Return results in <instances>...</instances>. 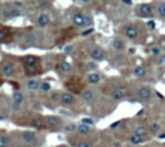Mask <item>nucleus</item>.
Listing matches in <instances>:
<instances>
[{
    "mask_svg": "<svg viewBox=\"0 0 165 147\" xmlns=\"http://www.w3.org/2000/svg\"><path fill=\"white\" fill-rule=\"evenodd\" d=\"M45 123L46 126L50 128V129H59L60 127H61V123H62V121H61V119L57 116H48V117L45 118Z\"/></svg>",
    "mask_w": 165,
    "mask_h": 147,
    "instance_id": "f257e3e1",
    "label": "nucleus"
},
{
    "mask_svg": "<svg viewBox=\"0 0 165 147\" xmlns=\"http://www.w3.org/2000/svg\"><path fill=\"white\" fill-rule=\"evenodd\" d=\"M89 56L94 61H102L104 59V51L100 46H94L89 50Z\"/></svg>",
    "mask_w": 165,
    "mask_h": 147,
    "instance_id": "f03ea898",
    "label": "nucleus"
},
{
    "mask_svg": "<svg viewBox=\"0 0 165 147\" xmlns=\"http://www.w3.org/2000/svg\"><path fill=\"white\" fill-rule=\"evenodd\" d=\"M15 70H16V67H15V64L11 62V61H8L5 65H2L1 67V74L6 77H10L15 74Z\"/></svg>",
    "mask_w": 165,
    "mask_h": 147,
    "instance_id": "7ed1b4c3",
    "label": "nucleus"
},
{
    "mask_svg": "<svg viewBox=\"0 0 165 147\" xmlns=\"http://www.w3.org/2000/svg\"><path fill=\"white\" fill-rule=\"evenodd\" d=\"M138 96H139V98H141L143 101H149L151 98V88L147 87V86H144V87L139 88V91H138Z\"/></svg>",
    "mask_w": 165,
    "mask_h": 147,
    "instance_id": "20e7f679",
    "label": "nucleus"
},
{
    "mask_svg": "<svg viewBox=\"0 0 165 147\" xmlns=\"http://www.w3.org/2000/svg\"><path fill=\"white\" fill-rule=\"evenodd\" d=\"M23 41H24V43L26 44V45H34L36 44L37 42V36H36V34L34 32H29V33H26L24 37H23Z\"/></svg>",
    "mask_w": 165,
    "mask_h": 147,
    "instance_id": "39448f33",
    "label": "nucleus"
},
{
    "mask_svg": "<svg viewBox=\"0 0 165 147\" xmlns=\"http://www.w3.org/2000/svg\"><path fill=\"white\" fill-rule=\"evenodd\" d=\"M39 60H40V59L37 58V57H35V56H25V57L22 58L23 64H24V66H26V67L36 66L37 62H39Z\"/></svg>",
    "mask_w": 165,
    "mask_h": 147,
    "instance_id": "423d86ee",
    "label": "nucleus"
},
{
    "mask_svg": "<svg viewBox=\"0 0 165 147\" xmlns=\"http://www.w3.org/2000/svg\"><path fill=\"white\" fill-rule=\"evenodd\" d=\"M22 139L27 143V144H31L33 141H35L36 139V132L32 131V130H26V131L22 132Z\"/></svg>",
    "mask_w": 165,
    "mask_h": 147,
    "instance_id": "0eeeda50",
    "label": "nucleus"
},
{
    "mask_svg": "<svg viewBox=\"0 0 165 147\" xmlns=\"http://www.w3.org/2000/svg\"><path fill=\"white\" fill-rule=\"evenodd\" d=\"M50 22H51L50 16H49V14H46V13H42V14H40L39 15V17H37V19H36L37 25H39V26H41V27H44V26L49 25Z\"/></svg>",
    "mask_w": 165,
    "mask_h": 147,
    "instance_id": "6e6552de",
    "label": "nucleus"
},
{
    "mask_svg": "<svg viewBox=\"0 0 165 147\" xmlns=\"http://www.w3.org/2000/svg\"><path fill=\"white\" fill-rule=\"evenodd\" d=\"M61 103L64 105H71L75 103V96L69 92H65L61 94Z\"/></svg>",
    "mask_w": 165,
    "mask_h": 147,
    "instance_id": "1a4fd4ad",
    "label": "nucleus"
},
{
    "mask_svg": "<svg viewBox=\"0 0 165 147\" xmlns=\"http://www.w3.org/2000/svg\"><path fill=\"white\" fill-rule=\"evenodd\" d=\"M124 34H126V36L130 39V40H135L138 37V34H139V32H138V29L136 27H134V26H127L126 29H124Z\"/></svg>",
    "mask_w": 165,
    "mask_h": 147,
    "instance_id": "9d476101",
    "label": "nucleus"
},
{
    "mask_svg": "<svg viewBox=\"0 0 165 147\" xmlns=\"http://www.w3.org/2000/svg\"><path fill=\"white\" fill-rule=\"evenodd\" d=\"M83 18H84V14L80 11H76L75 14L71 15V21L75 26H83Z\"/></svg>",
    "mask_w": 165,
    "mask_h": 147,
    "instance_id": "9b49d317",
    "label": "nucleus"
},
{
    "mask_svg": "<svg viewBox=\"0 0 165 147\" xmlns=\"http://www.w3.org/2000/svg\"><path fill=\"white\" fill-rule=\"evenodd\" d=\"M25 86H26V88H27L29 91H37V89L40 88V86H41V83H40L39 79L33 78V79H29V81H26Z\"/></svg>",
    "mask_w": 165,
    "mask_h": 147,
    "instance_id": "f8f14e48",
    "label": "nucleus"
},
{
    "mask_svg": "<svg viewBox=\"0 0 165 147\" xmlns=\"http://www.w3.org/2000/svg\"><path fill=\"white\" fill-rule=\"evenodd\" d=\"M139 13L143 16H151L153 14V9L149 4H141L139 5Z\"/></svg>",
    "mask_w": 165,
    "mask_h": 147,
    "instance_id": "ddd939ff",
    "label": "nucleus"
},
{
    "mask_svg": "<svg viewBox=\"0 0 165 147\" xmlns=\"http://www.w3.org/2000/svg\"><path fill=\"white\" fill-rule=\"evenodd\" d=\"M94 92L92 89H84L81 93H80V97L84 100V101H86V102H89V101H92L94 98Z\"/></svg>",
    "mask_w": 165,
    "mask_h": 147,
    "instance_id": "4468645a",
    "label": "nucleus"
},
{
    "mask_svg": "<svg viewBox=\"0 0 165 147\" xmlns=\"http://www.w3.org/2000/svg\"><path fill=\"white\" fill-rule=\"evenodd\" d=\"M11 98H13L14 103L22 104L23 101H24V98H25V96H24V94H23L22 92H19V91H15L14 93H13V95H11Z\"/></svg>",
    "mask_w": 165,
    "mask_h": 147,
    "instance_id": "2eb2a0df",
    "label": "nucleus"
},
{
    "mask_svg": "<svg viewBox=\"0 0 165 147\" xmlns=\"http://www.w3.org/2000/svg\"><path fill=\"white\" fill-rule=\"evenodd\" d=\"M111 97H112L113 100H115V101H120V100H122V98L124 97V92H123L122 89L116 88V89H114V91L111 93Z\"/></svg>",
    "mask_w": 165,
    "mask_h": 147,
    "instance_id": "dca6fc26",
    "label": "nucleus"
},
{
    "mask_svg": "<svg viewBox=\"0 0 165 147\" xmlns=\"http://www.w3.org/2000/svg\"><path fill=\"white\" fill-rule=\"evenodd\" d=\"M87 79L91 84H97L101 81V75L99 73H92L88 75Z\"/></svg>",
    "mask_w": 165,
    "mask_h": 147,
    "instance_id": "f3484780",
    "label": "nucleus"
},
{
    "mask_svg": "<svg viewBox=\"0 0 165 147\" xmlns=\"http://www.w3.org/2000/svg\"><path fill=\"white\" fill-rule=\"evenodd\" d=\"M93 25V17L91 15L84 14V18H83V26L81 27H88Z\"/></svg>",
    "mask_w": 165,
    "mask_h": 147,
    "instance_id": "a211bd4d",
    "label": "nucleus"
},
{
    "mask_svg": "<svg viewBox=\"0 0 165 147\" xmlns=\"http://www.w3.org/2000/svg\"><path fill=\"white\" fill-rule=\"evenodd\" d=\"M43 123H44V120L41 116H37V117H35L34 119H33V121H32V125H33V127H35V128H37V129H41V128L43 127Z\"/></svg>",
    "mask_w": 165,
    "mask_h": 147,
    "instance_id": "6ab92c4d",
    "label": "nucleus"
},
{
    "mask_svg": "<svg viewBox=\"0 0 165 147\" xmlns=\"http://www.w3.org/2000/svg\"><path fill=\"white\" fill-rule=\"evenodd\" d=\"M144 140H145V137H140L137 135H131L129 138V141L134 145H139V144L144 143Z\"/></svg>",
    "mask_w": 165,
    "mask_h": 147,
    "instance_id": "aec40b11",
    "label": "nucleus"
},
{
    "mask_svg": "<svg viewBox=\"0 0 165 147\" xmlns=\"http://www.w3.org/2000/svg\"><path fill=\"white\" fill-rule=\"evenodd\" d=\"M112 45H113V48H114L116 51H121V50L124 49V43H123V41L120 40V39H115V40H113Z\"/></svg>",
    "mask_w": 165,
    "mask_h": 147,
    "instance_id": "412c9836",
    "label": "nucleus"
},
{
    "mask_svg": "<svg viewBox=\"0 0 165 147\" xmlns=\"http://www.w3.org/2000/svg\"><path fill=\"white\" fill-rule=\"evenodd\" d=\"M77 131H78L79 135H88L91 132V128L88 126L80 123L79 126H77Z\"/></svg>",
    "mask_w": 165,
    "mask_h": 147,
    "instance_id": "4be33fe9",
    "label": "nucleus"
},
{
    "mask_svg": "<svg viewBox=\"0 0 165 147\" xmlns=\"http://www.w3.org/2000/svg\"><path fill=\"white\" fill-rule=\"evenodd\" d=\"M59 68H60V70L61 71H64V73H69L70 70H71V65L69 64V62H67V61H61L60 62V65H59Z\"/></svg>",
    "mask_w": 165,
    "mask_h": 147,
    "instance_id": "5701e85b",
    "label": "nucleus"
},
{
    "mask_svg": "<svg viewBox=\"0 0 165 147\" xmlns=\"http://www.w3.org/2000/svg\"><path fill=\"white\" fill-rule=\"evenodd\" d=\"M134 74L136 75L137 77H144L146 75V68L143 66H137L134 69Z\"/></svg>",
    "mask_w": 165,
    "mask_h": 147,
    "instance_id": "b1692460",
    "label": "nucleus"
},
{
    "mask_svg": "<svg viewBox=\"0 0 165 147\" xmlns=\"http://www.w3.org/2000/svg\"><path fill=\"white\" fill-rule=\"evenodd\" d=\"M134 135L140 136V137H145L147 135V129L145 127H137L136 129L134 130Z\"/></svg>",
    "mask_w": 165,
    "mask_h": 147,
    "instance_id": "393cba45",
    "label": "nucleus"
},
{
    "mask_svg": "<svg viewBox=\"0 0 165 147\" xmlns=\"http://www.w3.org/2000/svg\"><path fill=\"white\" fill-rule=\"evenodd\" d=\"M9 138H8L6 135H1L0 133V147H7L9 144Z\"/></svg>",
    "mask_w": 165,
    "mask_h": 147,
    "instance_id": "a878e982",
    "label": "nucleus"
},
{
    "mask_svg": "<svg viewBox=\"0 0 165 147\" xmlns=\"http://www.w3.org/2000/svg\"><path fill=\"white\" fill-rule=\"evenodd\" d=\"M159 128H161V126H159L158 122H151L149 125V131L151 133H156V132L159 131Z\"/></svg>",
    "mask_w": 165,
    "mask_h": 147,
    "instance_id": "bb28decb",
    "label": "nucleus"
},
{
    "mask_svg": "<svg viewBox=\"0 0 165 147\" xmlns=\"http://www.w3.org/2000/svg\"><path fill=\"white\" fill-rule=\"evenodd\" d=\"M24 69H25V73H26V75H29V76H32V75H35V74H37V69H36V66H33V67H26V66H24Z\"/></svg>",
    "mask_w": 165,
    "mask_h": 147,
    "instance_id": "cd10ccee",
    "label": "nucleus"
},
{
    "mask_svg": "<svg viewBox=\"0 0 165 147\" xmlns=\"http://www.w3.org/2000/svg\"><path fill=\"white\" fill-rule=\"evenodd\" d=\"M64 130L65 132H74L75 130H77V126L76 123H68V125L65 126V128H64Z\"/></svg>",
    "mask_w": 165,
    "mask_h": 147,
    "instance_id": "c85d7f7f",
    "label": "nucleus"
},
{
    "mask_svg": "<svg viewBox=\"0 0 165 147\" xmlns=\"http://www.w3.org/2000/svg\"><path fill=\"white\" fill-rule=\"evenodd\" d=\"M50 98L52 100V102L57 103V102H61V94L59 92H53L50 95Z\"/></svg>",
    "mask_w": 165,
    "mask_h": 147,
    "instance_id": "c756f323",
    "label": "nucleus"
},
{
    "mask_svg": "<svg viewBox=\"0 0 165 147\" xmlns=\"http://www.w3.org/2000/svg\"><path fill=\"white\" fill-rule=\"evenodd\" d=\"M157 14L161 17H165V2H161L157 6Z\"/></svg>",
    "mask_w": 165,
    "mask_h": 147,
    "instance_id": "7c9ffc66",
    "label": "nucleus"
},
{
    "mask_svg": "<svg viewBox=\"0 0 165 147\" xmlns=\"http://www.w3.org/2000/svg\"><path fill=\"white\" fill-rule=\"evenodd\" d=\"M40 89L42 92H49V91H51V84L48 83V81H42L41 86H40Z\"/></svg>",
    "mask_w": 165,
    "mask_h": 147,
    "instance_id": "2f4dec72",
    "label": "nucleus"
},
{
    "mask_svg": "<svg viewBox=\"0 0 165 147\" xmlns=\"http://www.w3.org/2000/svg\"><path fill=\"white\" fill-rule=\"evenodd\" d=\"M81 123L89 127V126L94 125V120L93 119H91V118H83V119H81Z\"/></svg>",
    "mask_w": 165,
    "mask_h": 147,
    "instance_id": "473e14b6",
    "label": "nucleus"
},
{
    "mask_svg": "<svg viewBox=\"0 0 165 147\" xmlns=\"http://www.w3.org/2000/svg\"><path fill=\"white\" fill-rule=\"evenodd\" d=\"M86 68L88 70H95V69H97V64L95 61H89L86 64Z\"/></svg>",
    "mask_w": 165,
    "mask_h": 147,
    "instance_id": "72a5a7b5",
    "label": "nucleus"
},
{
    "mask_svg": "<svg viewBox=\"0 0 165 147\" xmlns=\"http://www.w3.org/2000/svg\"><path fill=\"white\" fill-rule=\"evenodd\" d=\"M151 54H153V56L157 57V56L161 54L162 50H161V48H159V46H153V48L151 49Z\"/></svg>",
    "mask_w": 165,
    "mask_h": 147,
    "instance_id": "f704fd0d",
    "label": "nucleus"
},
{
    "mask_svg": "<svg viewBox=\"0 0 165 147\" xmlns=\"http://www.w3.org/2000/svg\"><path fill=\"white\" fill-rule=\"evenodd\" d=\"M9 15H10V17H19L22 15V13H21L19 9H13V10L9 11Z\"/></svg>",
    "mask_w": 165,
    "mask_h": 147,
    "instance_id": "c9c22d12",
    "label": "nucleus"
},
{
    "mask_svg": "<svg viewBox=\"0 0 165 147\" xmlns=\"http://www.w3.org/2000/svg\"><path fill=\"white\" fill-rule=\"evenodd\" d=\"M93 32H94L93 27H89V29H84V31L81 32V36H87V35H91Z\"/></svg>",
    "mask_w": 165,
    "mask_h": 147,
    "instance_id": "e433bc0d",
    "label": "nucleus"
},
{
    "mask_svg": "<svg viewBox=\"0 0 165 147\" xmlns=\"http://www.w3.org/2000/svg\"><path fill=\"white\" fill-rule=\"evenodd\" d=\"M77 147H91V144L86 140H80L77 144Z\"/></svg>",
    "mask_w": 165,
    "mask_h": 147,
    "instance_id": "4c0bfd02",
    "label": "nucleus"
},
{
    "mask_svg": "<svg viewBox=\"0 0 165 147\" xmlns=\"http://www.w3.org/2000/svg\"><path fill=\"white\" fill-rule=\"evenodd\" d=\"M113 59H114L115 61H122L123 59H124V57H123V54L122 53H116V54H114V57H113Z\"/></svg>",
    "mask_w": 165,
    "mask_h": 147,
    "instance_id": "58836bf2",
    "label": "nucleus"
},
{
    "mask_svg": "<svg viewBox=\"0 0 165 147\" xmlns=\"http://www.w3.org/2000/svg\"><path fill=\"white\" fill-rule=\"evenodd\" d=\"M11 108L14 109L15 111H19L22 109V104H17V103H13V105H11Z\"/></svg>",
    "mask_w": 165,
    "mask_h": 147,
    "instance_id": "ea45409f",
    "label": "nucleus"
},
{
    "mask_svg": "<svg viewBox=\"0 0 165 147\" xmlns=\"http://www.w3.org/2000/svg\"><path fill=\"white\" fill-rule=\"evenodd\" d=\"M146 24H147V26H148L149 29H155V26H156V25H155V22H153V21H148V22L146 23Z\"/></svg>",
    "mask_w": 165,
    "mask_h": 147,
    "instance_id": "a19ab883",
    "label": "nucleus"
},
{
    "mask_svg": "<svg viewBox=\"0 0 165 147\" xmlns=\"http://www.w3.org/2000/svg\"><path fill=\"white\" fill-rule=\"evenodd\" d=\"M72 45H67V46H65V49H64V51L66 52V53H70V52H72Z\"/></svg>",
    "mask_w": 165,
    "mask_h": 147,
    "instance_id": "79ce46f5",
    "label": "nucleus"
},
{
    "mask_svg": "<svg viewBox=\"0 0 165 147\" xmlns=\"http://www.w3.org/2000/svg\"><path fill=\"white\" fill-rule=\"evenodd\" d=\"M121 120H119V121H115V122H113V123H112V125L110 126V128H112V129H113V128H115V127H118V126H120L121 125Z\"/></svg>",
    "mask_w": 165,
    "mask_h": 147,
    "instance_id": "37998d69",
    "label": "nucleus"
},
{
    "mask_svg": "<svg viewBox=\"0 0 165 147\" xmlns=\"http://www.w3.org/2000/svg\"><path fill=\"white\" fill-rule=\"evenodd\" d=\"M14 5L18 8V7H22L23 5H24V2L23 1H14Z\"/></svg>",
    "mask_w": 165,
    "mask_h": 147,
    "instance_id": "c03bdc74",
    "label": "nucleus"
},
{
    "mask_svg": "<svg viewBox=\"0 0 165 147\" xmlns=\"http://www.w3.org/2000/svg\"><path fill=\"white\" fill-rule=\"evenodd\" d=\"M159 64H161L162 66H165V54L161 57V59H159Z\"/></svg>",
    "mask_w": 165,
    "mask_h": 147,
    "instance_id": "a18cd8bd",
    "label": "nucleus"
},
{
    "mask_svg": "<svg viewBox=\"0 0 165 147\" xmlns=\"http://www.w3.org/2000/svg\"><path fill=\"white\" fill-rule=\"evenodd\" d=\"M122 4H124V5H129V6H132V4H134V2H132L131 0H123V1H122Z\"/></svg>",
    "mask_w": 165,
    "mask_h": 147,
    "instance_id": "49530a36",
    "label": "nucleus"
},
{
    "mask_svg": "<svg viewBox=\"0 0 165 147\" xmlns=\"http://www.w3.org/2000/svg\"><path fill=\"white\" fill-rule=\"evenodd\" d=\"M135 52H136V49H135V48H130V49H129V53H130V54H134Z\"/></svg>",
    "mask_w": 165,
    "mask_h": 147,
    "instance_id": "de8ad7c7",
    "label": "nucleus"
},
{
    "mask_svg": "<svg viewBox=\"0 0 165 147\" xmlns=\"http://www.w3.org/2000/svg\"><path fill=\"white\" fill-rule=\"evenodd\" d=\"M79 2H80V4H91L92 1H89V0H80Z\"/></svg>",
    "mask_w": 165,
    "mask_h": 147,
    "instance_id": "09e8293b",
    "label": "nucleus"
},
{
    "mask_svg": "<svg viewBox=\"0 0 165 147\" xmlns=\"http://www.w3.org/2000/svg\"><path fill=\"white\" fill-rule=\"evenodd\" d=\"M158 138H159V139H165V133H161V135H158Z\"/></svg>",
    "mask_w": 165,
    "mask_h": 147,
    "instance_id": "8fccbe9b",
    "label": "nucleus"
},
{
    "mask_svg": "<svg viewBox=\"0 0 165 147\" xmlns=\"http://www.w3.org/2000/svg\"><path fill=\"white\" fill-rule=\"evenodd\" d=\"M59 147H67V146H59Z\"/></svg>",
    "mask_w": 165,
    "mask_h": 147,
    "instance_id": "3c124183",
    "label": "nucleus"
}]
</instances>
